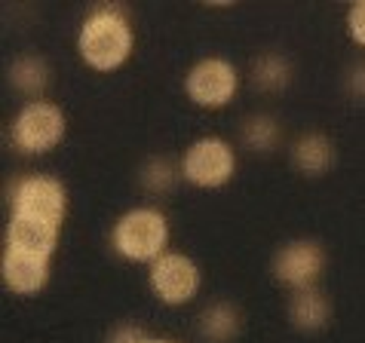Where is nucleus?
Here are the masks:
<instances>
[{
    "instance_id": "9",
    "label": "nucleus",
    "mask_w": 365,
    "mask_h": 343,
    "mask_svg": "<svg viewBox=\"0 0 365 343\" xmlns=\"http://www.w3.org/2000/svg\"><path fill=\"white\" fill-rule=\"evenodd\" d=\"M49 267L53 258L37 255V251H25V248H13L4 246V258H0V279L13 295H37L46 288L49 282Z\"/></svg>"
},
{
    "instance_id": "3",
    "label": "nucleus",
    "mask_w": 365,
    "mask_h": 343,
    "mask_svg": "<svg viewBox=\"0 0 365 343\" xmlns=\"http://www.w3.org/2000/svg\"><path fill=\"white\" fill-rule=\"evenodd\" d=\"M169 246V221L154 206H135L126 209L110 227V248L123 260L133 264H154L166 255Z\"/></svg>"
},
{
    "instance_id": "14",
    "label": "nucleus",
    "mask_w": 365,
    "mask_h": 343,
    "mask_svg": "<svg viewBox=\"0 0 365 343\" xmlns=\"http://www.w3.org/2000/svg\"><path fill=\"white\" fill-rule=\"evenodd\" d=\"M252 80H255V86L264 89V93H279V89L289 86L292 68L279 53H264L252 62Z\"/></svg>"
},
{
    "instance_id": "20",
    "label": "nucleus",
    "mask_w": 365,
    "mask_h": 343,
    "mask_svg": "<svg viewBox=\"0 0 365 343\" xmlns=\"http://www.w3.org/2000/svg\"><path fill=\"white\" fill-rule=\"evenodd\" d=\"M148 343H175V340H160V337H150Z\"/></svg>"
},
{
    "instance_id": "1",
    "label": "nucleus",
    "mask_w": 365,
    "mask_h": 343,
    "mask_svg": "<svg viewBox=\"0 0 365 343\" xmlns=\"http://www.w3.org/2000/svg\"><path fill=\"white\" fill-rule=\"evenodd\" d=\"M68 215V194L56 175H25L9 190V218L4 246L53 258Z\"/></svg>"
},
{
    "instance_id": "4",
    "label": "nucleus",
    "mask_w": 365,
    "mask_h": 343,
    "mask_svg": "<svg viewBox=\"0 0 365 343\" xmlns=\"http://www.w3.org/2000/svg\"><path fill=\"white\" fill-rule=\"evenodd\" d=\"M65 129H68L65 110L56 102H49V98H37V102H25L19 107L13 126H9V138L22 154L37 157L62 144Z\"/></svg>"
},
{
    "instance_id": "13",
    "label": "nucleus",
    "mask_w": 365,
    "mask_h": 343,
    "mask_svg": "<svg viewBox=\"0 0 365 343\" xmlns=\"http://www.w3.org/2000/svg\"><path fill=\"white\" fill-rule=\"evenodd\" d=\"M240 310L227 300H218L200 312V334L209 343H227L240 334Z\"/></svg>"
},
{
    "instance_id": "11",
    "label": "nucleus",
    "mask_w": 365,
    "mask_h": 343,
    "mask_svg": "<svg viewBox=\"0 0 365 343\" xmlns=\"http://www.w3.org/2000/svg\"><path fill=\"white\" fill-rule=\"evenodd\" d=\"M331 159H334V147L322 132H307L292 144V166L301 175H322V172H329Z\"/></svg>"
},
{
    "instance_id": "19",
    "label": "nucleus",
    "mask_w": 365,
    "mask_h": 343,
    "mask_svg": "<svg viewBox=\"0 0 365 343\" xmlns=\"http://www.w3.org/2000/svg\"><path fill=\"white\" fill-rule=\"evenodd\" d=\"M347 89L356 98H365V62H359V65H353V70H350V77H347Z\"/></svg>"
},
{
    "instance_id": "2",
    "label": "nucleus",
    "mask_w": 365,
    "mask_h": 343,
    "mask_svg": "<svg viewBox=\"0 0 365 343\" xmlns=\"http://www.w3.org/2000/svg\"><path fill=\"white\" fill-rule=\"evenodd\" d=\"M133 49H135V31L129 25L123 6L117 4L96 6L80 22L77 53L98 74H110V70L123 68L129 56H133Z\"/></svg>"
},
{
    "instance_id": "8",
    "label": "nucleus",
    "mask_w": 365,
    "mask_h": 343,
    "mask_svg": "<svg viewBox=\"0 0 365 343\" xmlns=\"http://www.w3.org/2000/svg\"><path fill=\"white\" fill-rule=\"evenodd\" d=\"M326 270V248L317 239H292L273 255V276L292 291L317 288Z\"/></svg>"
},
{
    "instance_id": "17",
    "label": "nucleus",
    "mask_w": 365,
    "mask_h": 343,
    "mask_svg": "<svg viewBox=\"0 0 365 343\" xmlns=\"http://www.w3.org/2000/svg\"><path fill=\"white\" fill-rule=\"evenodd\" d=\"M347 34L353 43L365 49V0H356L347 9Z\"/></svg>"
},
{
    "instance_id": "5",
    "label": "nucleus",
    "mask_w": 365,
    "mask_h": 343,
    "mask_svg": "<svg viewBox=\"0 0 365 343\" xmlns=\"http://www.w3.org/2000/svg\"><path fill=\"white\" fill-rule=\"evenodd\" d=\"M181 178L187 184H194L200 190H218L237 172V150L230 147V141L218 135H206L190 141L181 154Z\"/></svg>"
},
{
    "instance_id": "16",
    "label": "nucleus",
    "mask_w": 365,
    "mask_h": 343,
    "mask_svg": "<svg viewBox=\"0 0 365 343\" xmlns=\"http://www.w3.org/2000/svg\"><path fill=\"white\" fill-rule=\"evenodd\" d=\"M242 141H246V147L258 150V154H267V150L279 144V123L267 114L249 117L246 123H242Z\"/></svg>"
},
{
    "instance_id": "6",
    "label": "nucleus",
    "mask_w": 365,
    "mask_h": 343,
    "mask_svg": "<svg viewBox=\"0 0 365 343\" xmlns=\"http://www.w3.org/2000/svg\"><path fill=\"white\" fill-rule=\"evenodd\" d=\"M240 89V74L233 62L221 56H202L185 74V93L202 110H221L233 102Z\"/></svg>"
},
{
    "instance_id": "18",
    "label": "nucleus",
    "mask_w": 365,
    "mask_h": 343,
    "mask_svg": "<svg viewBox=\"0 0 365 343\" xmlns=\"http://www.w3.org/2000/svg\"><path fill=\"white\" fill-rule=\"evenodd\" d=\"M150 337L145 334V328L133 325V322H123V325H117L114 331H110L108 343H148Z\"/></svg>"
},
{
    "instance_id": "10",
    "label": "nucleus",
    "mask_w": 365,
    "mask_h": 343,
    "mask_svg": "<svg viewBox=\"0 0 365 343\" xmlns=\"http://www.w3.org/2000/svg\"><path fill=\"white\" fill-rule=\"evenodd\" d=\"M331 319V304L319 288H304L292 291L289 297V322L298 331H319Z\"/></svg>"
},
{
    "instance_id": "7",
    "label": "nucleus",
    "mask_w": 365,
    "mask_h": 343,
    "mask_svg": "<svg viewBox=\"0 0 365 343\" xmlns=\"http://www.w3.org/2000/svg\"><path fill=\"white\" fill-rule=\"evenodd\" d=\"M150 291L166 307H187L202 288V270L185 251H166L148 267Z\"/></svg>"
},
{
    "instance_id": "12",
    "label": "nucleus",
    "mask_w": 365,
    "mask_h": 343,
    "mask_svg": "<svg viewBox=\"0 0 365 343\" xmlns=\"http://www.w3.org/2000/svg\"><path fill=\"white\" fill-rule=\"evenodd\" d=\"M9 83L19 95H25L28 102H37V98H43V89L49 86V65L46 58L40 56H22L16 58L13 65H9Z\"/></svg>"
},
{
    "instance_id": "15",
    "label": "nucleus",
    "mask_w": 365,
    "mask_h": 343,
    "mask_svg": "<svg viewBox=\"0 0 365 343\" xmlns=\"http://www.w3.org/2000/svg\"><path fill=\"white\" fill-rule=\"evenodd\" d=\"M178 178H181V166H175L169 157H150L148 163L141 166V187L154 196L169 194Z\"/></svg>"
}]
</instances>
